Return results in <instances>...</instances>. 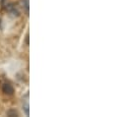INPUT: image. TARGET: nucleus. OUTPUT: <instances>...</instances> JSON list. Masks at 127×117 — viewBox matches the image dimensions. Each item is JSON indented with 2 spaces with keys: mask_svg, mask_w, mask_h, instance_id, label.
Instances as JSON below:
<instances>
[{
  "mask_svg": "<svg viewBox=\"0 0 127 117\" xmlns=\"http://www.w3.org/2000/svg\"><path fill=\"white\" fill-rule=\"evenodd\" d=\"M2 91L5 93V94H8V95H12L14 93V88L11 84L9 83H4L2 85Z\"/></svg>",
  "mask_w": 127,
  "mask_h": 117,
  "instance_id": "obj_1",
  "label": "nucleus"
},
{
  "mask_svg": "<svg viewBox=\"0 0 127 117\" xmlns=\"http://www.w3.org/2000/svg\"><path fill=\"white\" fill-rule=\"evenodd\" d=\"M6 9H7V11H8L10 14H12L13 16H19V11H18V9H17L13 4H8Z\"/></svg>",
  "mask_w": 127,
  "mask_h": 117,
  "instance_id": "obj_2",
  "label": "nucleus"
},
{
  "mask_svg": "<svg viewBox=\"0 0 127 117\" xmlns=\"http://www.w3.org/2000/svg\"><path fill=\"white\" fill-rule=\"evenodd\" d=\"M22 7L25 9V12L27 15H29V0H22Z\"/></svg>",
  "mask_w": 127,
  "mask_h": 117,
  "instance_id": "obj_3",
  "label": "nucleus"
},
{
  "mask_svg": "<svg viewBox=\"0 0 127 117\" xmlns=\"http://www.w3.org/2000/svg\"><path fill=\"white\" fill-rule=\"evenodd\" d=\"M7 115H8V116H19V113H18L15 109H10V110L7 112Z\"/></svg>",
  "mask_w": 127,
  "mask_h": 117,
  "instance_id": "obj_4",
  "label": "nucleus"
},
{
  "mask_svg": "<svg viewBox=\"0 0 127 117\" xmlns=\"http://www.w3.org/2000/svg\"><path fill=\"white\" fill-rule=\"evenodd\" d=\"M24 108V111H25V113L27 114V115H29V105H28V103L23 107Z\"/></svg>",
  "mask_w": 127,
  "mask_h": 117,
  "instance_id": "obj_5",
  "label": "nucleus"
}]
</instances>
